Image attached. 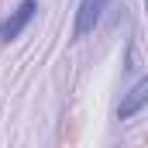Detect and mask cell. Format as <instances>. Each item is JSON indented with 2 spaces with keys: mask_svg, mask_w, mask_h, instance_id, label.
Masks as SVG:
<instances>
[{
  "mask_svg": "<svg viewBox=\"0 0 148 148\" xmlns=\"http://www.w3.org/2000/svg\"><path fill=\"white\" fill-rule=\"evenodd\" d=\"M145 103H148V79L141 76V79H138V83L127 90V97L121 100V107H117V121H127V117H134V114L141 110Z\"/></svg>",
  "mask_w": 148,
  "mask_h": 148,
  "instance_id": "cell-3",
  "label": "cell"
},
{
  "mask_svg": "<svg viewBox=\"0 0 148 148\" xmlns=\"http://www.w3.org/2000/svg\"><path fill=\"white\" fill-rule=\"evenodd\" d=\"M110 7V0H79V10H76V24H73V38H86L103 17V10Z\"/></svg>",
  "mask_w": 148,
  "mask_h": 148,
  "instance_id": "cell-2",
  "label": "cell"
},
{
  "mask_svg": "<svg viewBox=\"0 0 148 148\" xmlns=\"http://www.w3.org/2000/svg\"><path fill=\"white\" fill-rule=\"evenodd\" d=\"M35 14H38V0H21L7 17H0V41L7 45V41L21 38V31L35 21Z\"/></svg>",
  "mask_w": 148,
  "mask_h": 148,
  "instance_id": "cell-1",
  "label": "cell"
}]
</instances>
